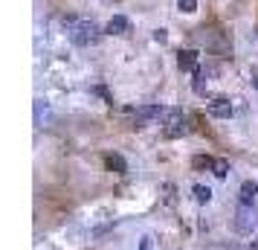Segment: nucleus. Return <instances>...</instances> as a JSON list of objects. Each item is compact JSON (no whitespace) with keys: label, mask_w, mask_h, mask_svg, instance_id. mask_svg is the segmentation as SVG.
I'll return each instance as SVG.
<instances>
[{"label":"nucleus","mask_w":258,"mask_h":250,"mask_svg":"<svg viewBox=\"0 0 258 250\" xmlns=\"http://www.w3.org/2000/svg\"><path fill=\"white\" fill-rule=\"evenodd\" d=\"M64 29H67V38L76 47H87L99 38V26L87 18H64Z\"/></svg>","instance_id":"1"},{"label":"nucleus","mask_w":258,"mask_h":250,"mask_svg":"<svg viewBox=\"0 0 258 250\" xmlns=\"http://www.w3.org/2000/svg\"><path fill=\"white\" fill-rule=\"evenodd\" d=\"M163 117H165V128H163V137L165 140H174V137H183V134L188 131V125H186V117H183V111H163Z\"/></svg>","instance_id":"2"},{"label":"nucleus","mask_w":258,"mask_h":250,"mask_svg":"<svg viewBox=\"0 0 258 250\" xmlns=\"http://www.w3.org/2000/svg\"><path fill=\"white\" fill-rule=\"evenodd\" d=\"M163 117V108L160 105H140L137 111H134V119H131V125L134 128H142V125H148L151 119Z\"/></svg>","instance_id":"3"},{"label":"nucleus","mask_w":258,"mask_h":250,"mask_svg":"<svg viewBox=\"0 0 258 250\" xmlns=\"http://www.w3.org/2000/svg\"><path fill=\"white\" fill-rule=\"evenodd\" d=\"M238 230L241 233H249L255 227V207H246V204H238Z\"/></svg>","instance_id":"4"},{"label":"nucleus","mask_w":258,"mask_h":250,"mask_svg":"<svg viewBox=\"0 0 258 250\" xmlns=\"http://www.w3.org/2000/svg\"><path fill=\"white\" fill-rule=\"evenodd\" d=\"M206 111H209L212 117H218V119H229V117H232V102H229V99H223V96H218V99H212V102H209Z\"/></svg>","instance_id":"5"},{"label":"nucleus","mask_w":258,"mask_h":250,"mask_svg":"<svg viewBox=\"0 0 258 250\" xmlns=\"http://www.w3.org/2000/svg\"><path fill=\"white\" fill-rule=\"evenodd\" d=\"M177 67L186 73H195L198 70V53L195 49H180V56H177Z\"/></svg>","instance_id":"6"},{"label":"nucleus","mask_w":258,"mask_h":250,"mask_svg":"<svg viewBox=\"0 0 258 250\" xmlns=\"http://www.w3.org/2000/svg\"><path fill=\"white\" fill-rule=\"evenodd\" d=\"M107 32L110 35H128L131 32V21L125 15H113L110 21H107Z\"/></svg>","instance_id":"7"},{"label":"nucleus","mask_w":258,"mask_h":250,"mask_svg":"<svg viewBox=\"0 0 258 250\" xmlns=\"http://www.w3.org/2000/svg\"><path fill=\"white\" fill-rule=\"evenodd\" d=\"M241 204H246V207H255L258 204V183L255 180H244L241 183Z\"/></svg>","instance_id":"8"},{"label":"nucleus","mask_w":258,"mask_h":250,"mask_svg":"<svg viewBox=\"0 0 258 250\" xmlns=\"http://www.w3.org/2000/svg\"><path fill=\"white\" fill-rule=\"evenodd\" d=\"M105 166L110 169V172H116V175H125V172H128V163H125L122 155H105Z\"/></svg>","instance_id":"9"},{"label":"nucleus","mask_w":258,"mask_h":250,"mask_svg":"<svg viewBox=\"0 0 258 250\" xmlns=\"http://www.w3.org/2000/svg\"><path fill=\"white\" fill-rule=\"evenodd\" d=\"M191 87H195V93H206V70H195V82H191Z\"/></svg>","instance_id":"10"},{"label":"nucleus","mask_w":258,"mask_h":250,"mask_svg":"<svg viewBox=\"0 0 258 250\" xmlns=\"http://www.w3.org/2000/svg\"><path fill=\"white\" fill-rule=\"evenodd\" d=\"M191 192H195V201H198V204H209L212 201V189H209V186H200V183H198Z\"/></svg>","instance_id":"11"},{"label":"nucleus","mask_w":258,"mask_h":250,"mask_svg":"<svg viewBox=\"0 0 258 250\" xmlns=\"http://www.w3.org/2000/svg\"><path fill=\"white\" fill-rule=\"evenodd\" d=\"M212 172H215V178H226L229 175V160H215Z\"/></svg>","instance_id":"12"},{"label":"nucleus","mask_w":258,"mask_h":250,"mask_svg":"<svg viewBox=\"0 0 258 250\" xmlns=\"http://www.w3.org/2000/svg\"><path fill=\"white\" fill-rule=\"evenodd\" d=\"M177 9H180V12H186V15L198 12V0H177Z\"/></svg>","instance_id":"13"},{"label":"nucleus","mask_w":258,"mask_h":250,"mask_svg":"<svg viewBox=\"0 0 258 250\" xmlns=\"http://www.w3.org/2000/svg\"><path fill=\"white\" fill-rule=\"evenodd\" d=\"M191 166H195V169H212V166H215V160H212V157H203V155H198L195 160H191Z\"/></svg>","instance_id":"14"},{"label":"nucleus","mask_w":258,"mask_h":250,"mask_svg":"<svg viewBox=\"0 0 258 250\" xmlns=\"http://www.w3.org/2000/svg\"><path fill=\"white\" fill-rule=\"evenodd\" d=\"M140 250H154V238H151V236H145V238L140 241Z\"/></svg>","instance_id":"15"},{"label":"nucleus","mask_w":258,"mask_h":250,"mask_svg":"<svg viewBox=\"0 0 258 250\" xmlns=\"http://www.w3.org/2000/svg\"><path fill=\"white\" fill-rule=\"evenodd\" d=\"M249 82H252V87L258 90V67H252V73H249Z\"/></svg>","instance_id":"16"},{"label":"nucleus","mask_w":258,"mask_h":250,"mask_svg":"<svg viewBox=\"0 0 258 250\" xmlns=\"http://www.w3.org/2000/svg\"><path fill=\"white\" fill-rule=\"evenodd\" d=\"M165 38H168V35H165V29H157V32H154V41H160V44H163Z\"/></svg>","instance_id":"17"}]
</instances>
